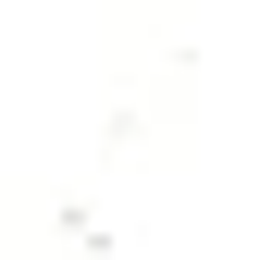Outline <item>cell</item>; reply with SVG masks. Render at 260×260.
Instances as JSON below:
<instances>
[]
</instances>
